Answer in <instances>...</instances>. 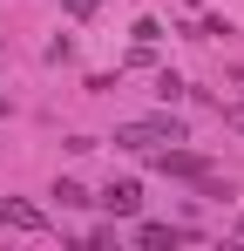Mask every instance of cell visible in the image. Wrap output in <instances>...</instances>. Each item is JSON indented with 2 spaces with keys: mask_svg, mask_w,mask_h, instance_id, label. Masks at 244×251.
Masks as SVG:
<instances>
[{
  "mask_svg": "<svg viewBox=\"0 0 244 251\" xmlns=\"http://www.w3.org/2000/svg\"><path fill=\"white\" fill-rule=\"evenodd\" d=\"M163 143H183V123L176 116H149V123H122L116 129V150H163Z\"/></svg>",
  "mask_w": 244,
  "mask_h": 251,
  "instance_id": "1",
  "label": "cell"
},
{
  "mask_svg": "<svg viewBox=\"0 0 244 251\" xmlns=\"http://www.w3.org/2000/svg\"><path fill=\"white\" fill-rule=\"evenodd\" d=\"M54 204H61V210H81V204H95V197L81 190L75 176H61V183H54Z\"/></svg>",
  "mask_w": 244,
  "mask_h": 251,
  "instance_id": "5",
  "label": "cell"
},
{
  "mask_svg": "<svg viewBox=\"0 0 244 251\" xmlns=\"http://www.w3.org/2000/svg\"><path fill=\"white\" fill-rule=\"evenodd\" d=\"M0 224H7V231H48V210L21 204V197H0Z\"/></svg>",
  "mask_w": 244,
  "mask_h": 251,
  "instance_id": "3",
  "label": "cell"
},
{
  "mask_svg": "<svg viewBox=\"0 0 244 251\" xmlns=\"http://www.w3.org/2000/svg\"><path fill=\"white\" fill-rule=\"evenodd\" d=\"M68 7H75V14H95V7H102V0H68Z\"/></svg>",
  "mask_w": 244,
  "mask_h": 251,
  "instance_id": "7",
  "label": "cell"
},
{
  "mask_svg": "<svg viewBox=\"0 0 244 251\" xmlns=\"http://www.w3.org/2000/svg\"><path fill=\"white\" fill-rule=\"evenodd\" d=\"M95 204L109 210V217H136V210H143V190H136V183H129V176H122V183H109V190H102V197H95Z\"/></svg>",
  "mask_w": 244,
  "mask_h": 251,
  "instance_id": "4",
  "label": "cell"
},
{
  "mask_svg": "<svg viewBox=\"0 0 244 251\" xmlns=\"http://www.w3.org/2000/svg\"><path fill=\"white\" fill-rule=\"evenodd\" d=\"M224 123H231V129H244V109H224Z\"/></svg>",
  "mask_w": 244,
  "mask_h": 251,
  "instance_id": "8",
  "label": "cell"
},
{
  "mask_svg": "<svg viewBox=\"0 0 244 251\" xmlns=\"http://www.w3.org/2000/svg\"><path fill=\"white\" fill-rule=\"evenodd\" d=\"M183 231L176 224H136V245H176Z\"/></svg>",
  "mask_w": 244,
  "mask_h": 251,
  "instance_id": "6",
  "label": "cell"
},
{
  "mask_svg": "<svg viewBox=\"0 0 244 251\" xmlns=\"http://www.w3.org/2000/svg\"><path fill=\"white\" fill-rule=\"evenodd\" d=\"M149 156H156L163 176H183V183H203L210 176V156H197V150H149Z\"/></svg>",
  "mask_w": 244,
  "mask_h": 251,
  "instance_id": "2",
  "label": "cell"
},
{
  "mask_svg": "<svg viewBox=\"0 0 244 251\" xmlns=\"http://www.w3.org/2000/svg\"><path fill=\"white\" fill-rule=\"evenodd\" d=\"M238 238H244V224H238Z\"/></svg>",
  "mask_w": 244,
  "mask_h": 251,
  "instance_id": "9",
  "label": "cell"
}]
</instances>
